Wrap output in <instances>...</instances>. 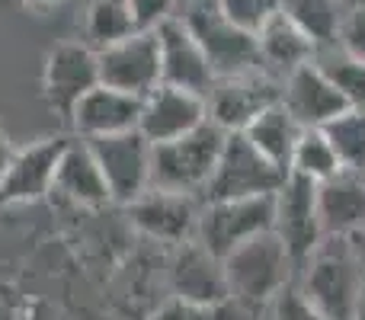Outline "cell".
<instances>
[{
    "instance_id": "33",
    "label": "cell",
    "mask_w": 365,
    "mask_h": 320,
    "mask_svg": "<svg viewBox=\"0 0 365 320\" xmlns=\"http://www.w3.org/2000/svg\"><path fill=\"white\" fill-rule=\"evenodd\" d=\"M13 145H10V138H6L4 132H0V180H4V173H6V167H10V160H13Z\"/></svg>"
},
{
    "instance_id": "18",
    "label": "cell",
    "mask_w": 365,
    "mask_h": 320,
    "mask_svg": "<svg viewBox=\"0 0 365 320\" xmlns=\"http://www.w3.org/2000/svg\"><path fill=\"white\" fill-rule=\"evenodd\" d=\"M141 119V96L125 90L96 83L90 93L81 96V103L71 113L77 138H103V135H119L138 128Z\"/></svg>"
},
{
    "instance_id": "3",
    "label": "cell",
    "mask_w": 365,
    "mask_h": 320,
    "mask_svg": "<svg viewBox=\"0 0 365 320\" xmlns=\"http://www.w3.org/2000/svg\"><path fill=\"white\" fill-rule=\"evenodd\" d=\"M227 132L215 125L212 119L202 122L199 128L180 135L173 141L154 145L151 154V186L170 189V192L202 195L215 163L221 158Z\"/></svg>"
},
{
    "instance_id": "13",
    "label": "cell",
    "mask_w": 365,
    "mask_h": 320,
    "mask_svg": "<svg viewBox=\"0 0 365 320\" xmlns=\"http://www.w3.org/2000/svg\"><path fill=\"white\" fill-rule=\"evenodd\" d=\"M199 208H202L199 195L170 192V189H158V186L141 192L135 202H128L132 224L145 237L158 240V244H173V247L195 237Z\"/></svg>"
},
{
    "instance_id": "25",
    "label": "cell",
    "mask_w": 365,
    "mask_h": 320,
    "mask_svg": "<svg viewBox=\"0 0 365 320\" xmlns=\"http://www.w3.org/2000/svg\"><path fill=\"white\" fill-rule=\"evenodd\" d=\"M340 170L343 163L336 158L334 145L327 141V135H324V128H304L295 151H292L289 173H298L311 182H324L330 176H336Z\"/></svg>"
},
{
    "instance_id": "15",
    "label": "cell",
    "mask_w": 365,
    "mask_h": 320,
    "mask_svg": "<svg viewBox=\"0 0 365 320\" xmlns=\"http://www.w3.org/2000/svg\"><path fill=\"white\" fill-rule=\"evenodd\" d=\"M170 291L173 298L199 304H225L231 301L225 276V259L212 253L199 237H189L177 244L170 259Z\"/></svg>"
},
{
    "instance_id": "32",
    "label": "cell",
    "mask_w": 365,
    "mask_h": 320,
    "mask_svg": "<svg viewBox=\"0 0 365 320\" xmlns=\"http://www.w3.org/2000/svg\"><path fill=\"white\" fill-rule=\"evenodd\" d=\"M135 10V19H138L141 29H154L160 19L173 16L177 13V4L180 0H128Z\"/></svg>"
},
{
    "instance_id": "10",
    "label": "cell",
    "mask_w": 365,
    "mask_h": 320,
    "mask_svg": "<svg viewBox=\"0 0 365 320\" xmlns=\"http://www.w3.org/2000/svg\"><path fill=\"white\" fill-rule=\"evenodd\" d=\"M272 231L282 237V244L289 247L292 259L298 266L321 247L324 227H321V212H317V182L304 180L298 173L285 176L282 186L276 189Z\"/></svg>"
},
{
    "instance_id": "30",
    "label": "cell",
    "mask_w": 365,
    "mask_h": 320,
    "mask_svg": "<svg viewBox=\"0 0 365 320\" xmlns=\"http://www.w3.org/2000/svg\"><path fill=\"white\" fill-rule=\"evenodd\" d=\"M263 314H266V320H327L308 301V295L298 289V282L285 285V289L266 304Z\"/></svg>"
},
{
    "instance_id": "11",
    "label": "cell",
    "mask_w": 365,
    "mask_h": 320,
    "mask_svg": "<svg viewBox=\"0 0 365 320\" xmlns=\"http://www.w3.org/2000/svg\"><path fill=\"white\" fill-rule=\"evenodd\" d=\"M100 83V58L87 42H61L48 51L42 71V93L45 103L61 119H71L74 106L83 93Z\"/></svg>"
},
{
    "instance_id": "37",
    "label": "cell",
    "mask_w": 365,
    "mask_h": 320,
    "mask_svg": "<svg viewBox=\"0 0 365 320\" xmlns=\"http://www.w3.org/2000/svg\"><path fill=\"white\" fill-rule=\"evenodd\" d=\"M346 4H362V0H346Z\"/></svg>"
},
{
    "instance_id": "29",
    "label": "cell",
    "mask_w": 365,
    "mask_h": 320,
    "mask_svg": "<svg viewBox=\"0 0 365 320\" xmlns=\"http://www.w3.org/2000/svg\"><path fill=\"white\" fill-rule=\"evenodd\" d=\"M215 4H218V10L225 13L231 23H237L240 29L257 36L266 19L282 6V0H215Z\"/></svg>"
},
{
    "instance_id": "31",
    "label": "cell",
    "mask_w": 365,
    "mask_h": 320,
    "mask_svg": "<svg viewBox=\"0 0 365 320\" xmlns=\"http://www.w3.org/2000/svg\"><path fill=\"white\" fill-rule=\"evenodd\" d=\"M340 48H346L349 55L362 58L365 61V0L362 4H353L346 13V23L340 29Z\"/></svg>"
},
{
    "instance_id": "34",
    "label": "cell",
    "mask_w": 365,
    "mask_h": 320,
    "mask_svg": "<svg viewBox=\"0 0 365 320\" xmlns=\"http://www.w3.org/2000/svg\"><path fill=\"white\" fill-rule=\"evenodd\" d=\"M349 244H353L356 257H359V259H362V266H365V227H362V231H356L353 237H349Z\"/></svg>"
},
{
    "instance_id": "21",
    "label": "cell",
    "mask_w": 365,
    "mask_h": 320,
    "mask_svg": "<svg viewBox=\"0 0 365 320\" xmlns=\"http://www.w3.org/2000/svg\"><path fill=\"white\" fill-rule=\"evenodd\" d=\"M257 45H259V64L276 77H285L289 71L302 68V64L317 58V45L311 42L308 32H304L282 6H279L263 23V29L257 32Z\"/></svg>"
},
{
    "instance_id": "17",
    "label": "cell",
    "mask_w": 365,
    "mask_h": 320,
    "mask_svg": "<svg viewBox=\"0 0 365 320\" xmlns=\"http://www.w3.org/2000/svg\"><path fill=\"white\" fill-rule=\"evenodd\" d=\"M282 106L302 128H324L336 113L346 109V100L321 64L308 61L282 77Z\"/></svg>"
},
{
    "instance_id": "24",
    "label": "cell",
    "mask_w": 365,
    "mask_h": 320,
    "mask_svg": "<svg viewBox=\"0 0 365 320\" xmlns=\"http://www.w3.org/2000/svg\"><path fill=\"white\" fill-rule=\"evenodd\" d=\"M135 29H141L135 10L128 0H90L87 13H83V36L87 45L103 48V45H113L119 38L132 36Z\"/></svg>"
},
{
    "instance_id": "22",
    "label": "cell",
    "mask_w": 365,
    "mask_h": 320,
    "mask_svg": "<svg viewBox=\"0 0 365 320\" xmlns=\"http://www.w3.org/2000/svg\"><path fill=\"white\" fill-rule=\"evenodd\" d=\"M304 128L298 125V119L282 106V100L272 103L269 109L257 115L250 125L244 128L247 141L257 148L269 163H276L282 173H289V163H292V151H295L298 138H302Z\"/></svg>"
},
{
    "instance_id": "6",
    "label": "cell",
    "mask_w": 365,
    "mask_h": 320,
    "mask_svg": "<svg viewBox=\"0 0 365 320\" xmlns=\"http://www.w3.org/2000/svg\"><path fill=\"white\" fill-rule=\"evenodd\" d=\"M272 218H276V192L244 195V199H212L202 202L199 208L195 237L212 253L225 257L244 240L272 231Z\"/></svg>"
},
{
    "instance_id": "8",
    "label": "cell",
    "mask_w": 365,
    "mask_h": 320,
    "mask_svg": "<svg viewBox=\"0 0 365 320\" xmlns=\"http://www.w3.org/2000/svg\"><path fill=\"white\" fill-rule=\"evenodd\" d=\"M100 163L106 186L113 192V202L128 205L141 192L151 189V154L154 145L138 132H119V135H103V138H83Z\"/></svg>"
},
{
    "instance_id": "16",
    "label": "cell",
    "mask_w": 365,
    "mask_h": 320,
    "mask_svg": "<svg viewBox=\"0 0 365 320\" xmlns=\"http://www.w3.org/2000/svg\"><path fill=\"white\" fill-rule=\"evenodd\" d=\"M68 138H38L13 154L4 180H0V205H23L51 195L55 170Z\"/></svg>"
},
{
    "instance_id": "1",
    "label": "cell",
    "mask_w": 365,
    "mask_h": 320,
    "mask_svg": "<svg viewBox=\"0 0 365 320\" xmlns=\"http://www.w3.org/2000/svg\"><path fill=\"white\" fill-rule=\"evenodd\" d=\"M231 301L240 311H266V304L298 279V263L276 231H263L225 253Z\"/></svg>"
},
{
    "instance_id": "14",
    "label": "cell",
    "mask_w": 365,
    "mask_h": 320,
    "mask_svg": "<svg viewBox=\"0 0 365 320\" xmlns=\"http://www.w3.org/2000/svg\"><path fill=\"white\" fill-rule=\"evenodd\" d=\"M202 122H208V103L202 93L170 87V83H158L151 93L141 96L138 132L151 145L180 138V135L199 128Z\"/></svg>"
},
{
    "instance_id": "28",
    "label": "cell",
    "mask_w": 365,
    "mask_h": 320,
    "mask_svg": "<svg viewBox=\"0 0 365 320\" xmlns=\"http://www.w3.org/2000/svg\"><path fill=\"white\" fill-rule=\"evenodd\" d=\"M244 311L234 301L225 304H199V301H186V298H173L167 304H160L158 314L151 320H240Z\"/></svg>"
},
{
    "instance_id": "5",
    "label": "cell",
    "mask_w": 365,
    "mask_h": 320,
    "mask_svg": "<svg viewBox=\"0 0 365 320\" xmlns=\"http://www.w3.org/2000/svg\"><path fill=\"white\" fill-rule=\"evenodd\" d=\"M289 173L269 163L257 148L247 141L244 132H227L221 158L215 163L212 176H208L205 189L199 199H244V195H269L282 186Z\"/></svg>"
},
{
    "instance_id": "2",
    "label": "cell",
    "mask_w": 365,
    "mask_h": 320,
    "mask_svg": "<svg viewBox=\"0 0 365 320\" xmlns=\"http://www.w3.org/2000/svg\"><path fill=\"white\" fill-rule=\"evenodd\" d=\"M295 282L327 320H353L365 266L356 257L349 237H324L321 247L298 266Z\"/></svg>"
},
{
    "instance_id": "36",
    "label": "cell",
    "mask_w": 365,
    "mask_h": 320,
    "mask_svg": "<svg viewBox=\"0 0 365 320\" xmlns=\"http://www.w3.org/2000/svg\"><path fill=\"white\" fill-rule=\"evenodd\" d=\"M353 320H365V282H362V291H359V304H356V314Z\"/></svg>"
},
{
    "instance_id": "19",
    "label": "cell",
    "mask_w": 365,
    "mask_h": 320,
    "mask_svg": "<svg viewBox=\"0 0 365 320\" xmlns=\"http://www.w3.org/2000/svg\"><path fill=\"white\" fill-rule=\"evenodd\" d=\"M51 192L58 199L71 202V205L81 208H106L113 205V192L106 186V176H103L100 163H96L93 151L83 138H68L61 151V160H58L55 170V186Z\"/></svg>"
},
{
    "instance_id": "35",
    "label": "cell",
    "mask_w": 365,
    "mask_h": 320,
    "mask_svg": "<svg viewBox=\"0 0 365 320\" xmlns=\"http://www.w3.org/2000/svg\"><path fill=\"white\" fill-rule=\"evenodd\" d=\"M26 6H29V10H48V6H55L58 0H23Z\"/></svg>"
},
{
    "instance_id": "23",
    "label": "cell",
    "mask_w": 365,
    "mask_h": 320,
    "mask_svg": "<svg viewBox=\"0 0 365 320\" xmlns=\"http://www.w3.org/2000/svg\"><path fill=\"white\" fill-rule=\"evenodd\" d=\"M346 0H282V10L308 32V38L317 45V51L340 42V29L349 13Z\"/></svg>"
},
{
    "instance_id": "20",
    "label": "cell",
    "mask_w": 365,
    "mask_h": 320,
    "mask_svg": "<svg viewBox=\"0 0 365 320\" xmlns=\"http://www.w3.org/2000/svg\"><path fill=\"white\" fill-rule=\"evenodd\" d=\"M317 212L324 237H353L365 227V173L340 170L317 182Z\"/></svg>"
},
{
    "instance_id": "12",
    "label": "cell",
    "mask_w": 365,
    "mask_h": 320,
    "mask_svg": "<svg viewBox=\"0 0 365 320\" xmlns=\"http://www.w3.org/2000/svg\"><path fill=\"white\" fill-rule=\"evenodd\" d=\"M154 32H158L160 45V83L208 96V90L215 83V71L208 64L202 45L195 42L192 29L186 26V19L180 13H173V16L160 19L154 26Z\"/></svg>"
},
{
    "instance_id": "39",
    "label": "cell",
    "mask_w": 365,
    "mask_h": 320,
    "mask_svg": "<svg viewBox=\"0 0 365 320\" xmlns=\"http://www.w3.org/2000/svg\"><path fill=\"white\" fill-rule=\"evenodd\" d=\"M362 173H365V170H362Z\"/></svg>"
},
{
    "instance_id": "26",
    "label": "cell",
    "mask_w": 365,
    "mask_h": 320,
    "mask_svg": "<svg viewBox=\"0 0 365 320\" xmlns=\"http://www.w3.org/2000/svg\"><path fill=\"white\" fill-rule=\"evenodd\" d=\"M343 170H365V106H346L324 125Z\"/></svg>"
},
{
    "instance_id": "7",
    "label": "cell",
    "mask_w": 365,
    "mask_h": 320,
    "mask_svg": "<svg viewBox=\"0 0 365 320\" xmlns=\"http://www.w3.org/2000/svg\"><path fill=\"white\" fill-rule=\"evenodd\" d=\"M282 100V77L266 68H253L244 74L218 77L208 90V119L225 132H244L263 109Z\"/></svg>"
},
{
    "instance_id": "4",
    "label": "cell",
    "mask_w": 365,
    "mask_h": 320,
    "mask_svg": "<svg viewBox=\"0 0 365 320\" xmlns=\"http://www.w3.org/2000/svg\"><path fill=\"white\" fill-rule=\"evenodd\" d=\"M186 10L180 13L186 19V26L192 29L195 42L202 45L208 64L218 77H231V74H244V71L263 68L259 64V45L257 36L247 29H240L237 23L225 16L218 10L215 0H182Z\"/></svg>"
},
{
    "instance_id": "38",
    "label": "cell",
    "mask_w": 365,
    "mask_h": 320,
    "mask_svg": "<svg viewBox=\"0 0 365 320\" xmlns=\"http://www.w3.org/2000/svg\"><path fill=\"white\" fill-rule=\"evenodd\" d=\"M240 320H257V317H240ZM263 320H266V317H263Z\"/></svg>"
},
{
    "instance_id": "9",
    "label": "cell",
    "mask_w": 365,
    "mask_h": 320,
    "mask_svg": "<svg viewBox=\"0 0 365 320\" xmlns=\"http://www.w3.org/2000/svg\"><path fill=\"white\" fill-rule=\"evenodd\" d=\"M100 83L145 96L160 83V45L154 29H135L132 36L96 48Z\"/></svg>"
},
{
    "instance_id": "27",
    "label": "cell",
    "mask_w": 365,
    "mask_h": 320,
    "mask_svg": "<svg viewBox=\"0 0 365 320\" xmlns=\"http://www.w3.org/2000/svg\"><path fill=\"white\" fill-rule=\"evenodd\" d=\"M324 68V74L336 83V90L343 93L346 106H365V61L356 55H349L340 45H327L317 51L314 58Z\"/></svg>"
}]
</instances>
